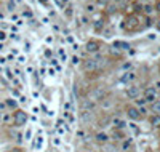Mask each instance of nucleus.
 <instances>
[{
  "instance_id": "nucleus-4",
  "label": "nucleus",
  "mask_w": 160,
  "mask_h": 152,
  "mask_svg": "<svg viewBox=\"0 0 160 152\" xmlns=\"http://www.w3.org/2000/svg\"><path fill=\"white\" fill-rule=\"evenodd\" d=\"M127 115H128L131 120H138V119L141 117V114H139V111H138L136 107H128V111H127Z\"/></svg>"
},
{
  "instance_id": "nucleus-24",
  "label": "nucleus",
  "mask_w": 160,
  "mask_h": 152,
  "mask_svg": "<svg viewBox=\"0 0 160 152\" xmlns=\"http://www.w3.org/2000/svg\"><path fill=\"white\" fill-rule=\"evenodd\" d=\"M155 8H157V10H158V11H160V2H158V3H157V7H155Z\"/></svg>"
},
{
  "instance_id": "nucleus-10",
  "label": "nucleus",
  "mask_w": 160,
  "mask_h": 152,
  "mask_svg": "<svg viewBox=\"0 0 160 152\" xmlns=\"http://www.w3.org/2000/svg\"><path fill=\"white\" fill-rule=\"evenodd\" d=\"M150 111L160 115V101H154V102H152V106H150Z\"/></svg>"
},
{
  "instance_id": "nucleus-3",
  "label": "nucleus",
  "mask_w": 160,
  "mask_h": 152,
  "mask_svg": "<svg viewBox=\"0 0 160 152\" xmlns=\"http://www.w3.org/2000/svg\"><path fill=\"white\" fill-rule=\"evenodd\" d=\"M155 98H157V91H155V88H147L146 93H144V99H146V102H154Z\"/></svg>"
},
{
  "instance_id": "nucleus-23",
  "label": "nucleus",
  "mask_w": 160,
  "mask_h": 152,
  "mask_svg": "<svg viewBox=\"0 0 160 152\" xmlns=\"http://www.w3.org/2000/svg\"><path fill=\"white\" fill-rule=\"evenodd\" d=\"M3 39H5V34H3V32H0V40H3Z\"/></svg>"
},
{
  "instance_id": "nucleus-2",
  "label": "nucleus",
  "mask_w": 160,
  "mask_h": 152,
  "mask_svg": "<svg viewBox=\"0 0 160 152\" xmlns=\"http://www.w3.org/2000/svg\"><path fill=\"white\" fill-rule=\"evenodd\" d=\"M127 96L130 99H136L139 96V88L136 87V85H130V87L127 88Z\"/></svg>"
},
{
  "instance_id": "nucleus-12",
  "label": "nucleus",
  "mask_w": 160,
  "mask_h": 152,
  "mask_svg": "<svg viewBox=\"0 0 160 152\" xmlns=\"http://www.w3.org/2000/svg\"><path fill=\"white\" fill-rule=\"evenodd\" d=\"M133 79H135V74L133 72H127L123 77H122V82H131Z\"/></svg>"
},
{
  "instance_id": "nucleus-7",
  "label": "nucleus",
  "mask_w": 160,
  "mask_h": 152,
  "mask_svg": "<svg viewBox=\"0 0 160 152\" xmlns=\"http://www.w3.org/2000/svg\"><path fill=\"white\" fill-rule=\"evenodd\" d=\"M82 109L83 111H93V109H95V102H93V101H83L82 102Z\"/></svg>"
},
{
  "instance_id": "nucleus-19",
  "label": "nucleus",
  "mask_w": 160,
  "mask_h": 152,
  "mask_svg": "<svg viewBox=\"0 0 160 152\" xmlns=\"http://www.w3.org/2000/svg\"><path fill=\"white\" fill-rule=\"evenodd\" d=\"M98 3H99V5H106L107 0H98Z\"/></svg>"
},
{
  "instance_id": "nucleus-26",
  "label": "nucleus",
  "mask_w": 160,
  "mask_h": 152,
  "mask_svg": "<svg viewBox=\"0 0 160 152\" xmlns=\"http://www.w3.org/2000/svg\"><path fill=\"white\" fill-rule=\"evenodd\" d=\"M61 2H63V3H66V2H67V0H61Z\"/></svg>"
},
{
  "instance_id": "nucleus-20",
  "label": "nucleus",
  "mask_w": 160,
  "mask_h": 152,
  "mask_svg": "<svg viewBox=\"0 0 160 152\" xmlns=\"http://www.w3.org/2000/svg\"><path fill=\"white\" fill-rule=\"evenodd\" d=\"M131 67V64L130 63H127V64H123V69H130Z\"/></svg>"
},
{
  "instance_id": "nucleus-14",
  "label": "nucleus",
  "mask_w": 160,
  "mask_h": 152,
  "mask_svg": "<svg viewBox=\"0 0 160 152\" xmlns=\"http://www.w3.org/2000/svg\"><path fill=\"white\" fill-rule=\"evenodd\" d=\"M114 127L123 128V127H125V122H122V120H119V119H114Z\"/></svg>"
},
{
  "instance_id": "nucleus-25",
  "label": "nucleus",
  "mask_w": 160,
  "mask_h": 152,
  "mask_svg": "<svg viewBox=\"0 0 160 152\" xmlns=\"http://www.w3.org/2000/svg\"><path fill=\"white\" fill-rule=\"evenodd\" d=\"M115 2H120V3H122V2H125V0H115Z\"/></svg>"
},
{
  "instance_id": "nucleus-15",
  "label": "nucleus",
  "mask_w": 160,
  "mask_h": 152,
  "mask_svg": "<svg viewBox=\"0 0 160 152\" xmlns=\"http://www.w3.org/2000/svg\"><path fill=\"white\" fill-rule=\"evenodd\" d=\"M6 106H10V107H16V101H13V99H6Z\"/></svg>"
},
{
  "instance_id": "nucleus-21",
  "label": "nucleus",
  "mask_w": 160,
  "mask_h": 152,
  "mask_svg": "<svg viewBox=\"0 0 160 152\" xmlns=\"http://www.w3.org/2000/svg\"><path fill=\"white\" fill-rule=\"evenodd\" d=\"M150 11H152V8H150V7L147 5V7H146V13H150Z\"/></svg>"
},
{
  "instance_id": "nucleus-28",
  "label": "nucleus",
  "mask_w": 160,
  "mask_h": 152,
  "mask_svg": "<svg viewBox=\"0 0 160 152\" xmlns=\"http://www.w3.org/2000/svg\"><path fill=\"white\" fill-rule=\"evenodd\" d=\"M82 152H87V150H82Z\"/></svg>"
},
{
  "instance_id": "nucleus-8",
  "label": "nucleus",
  "mask_w": 160,
  "mask_h": 152,
  "mask_svg": "<svg viewBox=\"0 0 160 152\" xmlns=\"http://www.w3.org/2000/svg\"><path fill=\"white\" fill-rule=\"evenodd\" d=\"M127 24H125V27H127V29H135V27H136V20H135V18H128V20L125 21Z\"/></svg>"
},
{
  "instance_id": "nucleus-5",
  "label": "nucleus",
  "mask_w": 160,
  "mask_h": 152,
  "mask_svg": "<svg viewBox=\"0 0 160 152\" xmlns=\"http://www.w3.org/2000/svg\"><path fill=\"white\" fill-rule=\"evenodd\" d=\"M98 50H99V43H98V42L91 40V42L87 43V51H90V53H96Z\"/></svg>"
},
{
  "instance_id": "nucleus-27",
  "label": "nucleus",
  "mask_w": 160,
  "mask_h": 152,
  "mask_svg": "<svg viewBox=\"0 0 160 152\" xmlns=\"http://www.w3.org/2000/svg\"><path fill=\"white\" fill-rule=\"evenodd\" d=\"M0 120H2V112H0Z\"/></svg>"
},
{
  "instance_id": "nucleus-6",
  "label": "nucleus",
  "mask_w": 160,
  "mask_h": 152,
  "mask_svg": "<svg viewBox=\"0 0 160 152\" xmlns=\"http://www.w3.org/2000/svg\"><path fill=\"white\" fill-rule=\"evenodd\" d=\"M150 125L154 128H160V115L158 114H154V115L150 117Z\"/></svg>"
},
{
  "instance_id": "nucleus-17",
  "label": "nucleus",
  "mask_w": 160,
  "mask_h": 152,
  "mask_svg": "<svg viewBox=\"0 0 160 152\" xmlns=\"http://www.w3.org/2000/svg\"><path fill=\"white\" fill-rule=\"evenodd\" d=\"M130 144H131V139H128V141H125V142H123V149H127V147H128Z\"/></svg>"
},
{
  "instance_id": "nucleus-18",
  "label": "nucleus",
  "mask_w": 160,
  "mask_h": 152,
  "mask_svg": "<svg viewBox=\"0 0 160 152\" xmlns=\"http://www.w3.org/2000/svg\"><path fill=\"white\" fill-rule=\"evenodd\" d=\"M106 149H107V152H114V147H112V146H109V144L106 146Z\"/></svg>"
},
{
  "instance_id": "nucleus-1",
  "label": "nucleus",
  "mask_w": 160,
  "mask_h": 152,
  "mask_svg": "<svg viewBox=\"0 0 160 152\" xmlns=\"http://www.w3.org/2000/svg\"><path fill=\"white\" fill-rule=\"evenodd\" d=\"M13 120H15V125H16V127H23V125H26V122H27L26 112H24V111H16L15 115H13Z\"/></svg>"
},
{
  "instance_id": "nucleus-9",
  "label": "nucleus",
  "mask_w": 160,
  "mask_h": 152,
  "mask_svg": "<svg viewBox=\"0 0 160 152\" xmlns=\"http://www.w3.org/2000/svg\"><path fill=\"white\" fill-rule=\"evenodd\" d=\"M107 139H109V136L106 135V133H98V135H96V141L98 142H104V144H106Z\"/></svg>"
},
{
  "instance_id": "nucleus-13",
  "label": "nucleus",
  "mask_w": 160,
  "mask_h": 152,
  "mask_svg": "<svg viewBox=\"0 0 160 152\" xmlns=\"http://www.w3.org/2000/svg\"><path fill=\"white\" fill-rule=\"evenodd\" d=\"M115 46H120L122 50H128V48H130V45L125 43V42H115V43H114V48H115Z\"/></svg>"
},
{
  "instance_id": "nucleus-22",
  "label": "nucleus",
  "mask_w": 160,
  "mask_h": 152,
  "mask_svg": "<svg viewBox=\"0 0 160 152\" xmlns=\"http://www.w3.org/2000/svg\"><path fill=\"white\" fill-rule=\"evenodd\" d=\"M72 63H74V64H77V63H79V58H77V56H75V58H72Z\"/></svg>"
},
{
  "instance_id": "nucleus-11",
  "label": "nucleus",
  "mask_w": 160,
  "mask_h": 152,
  "mask_svg": "<svg viewBox=\"0 0 160 152\" xmlns=\"http://www.w3.org/2000/svg\"><path fill=\"white\" fill-rule=\"evenodd\" d=\"M104 98V91L102 90H95L93 91V99H102Z\"/></svg>"
},
{
  "instance_id": "nucleus-16",
  "label": "nucleus",
  "mask_w": 160,
  "mask_h": 152,
  "mask_svg": "<svg viewBox=\"0 0 160 152\" xmlns=\"http://www.w3.org/2000/svg\"><path fill=\"white\" fill-rule=\"evenodd\" d=\"M146 102V99L143 98V99H136V104H138V106H143V104Z\"/></svg>"
}]
</instances>
